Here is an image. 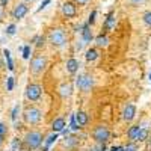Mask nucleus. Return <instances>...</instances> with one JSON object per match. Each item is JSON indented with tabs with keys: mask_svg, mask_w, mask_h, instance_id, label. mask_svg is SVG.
<instances>
[{
	"mask_svg": "<svg viewBox=\"0 0 151 151\" xmlns=\"http://www.w3.org/2000/svg\"><path fill=\"white\" fill-rule=\"evenodd\" d=\"M48 41H50V44H52L53 47H64L68 42V36H67V33H65L64 29L58 27V29L50 30Z\"/></svg>",
	"mask_w": 151,
	"mask_h": 151,
	"instance_id": "obj_1",
	"label": "nucleus"
},
{
	"mask_svg": "<svg viewBox=\"0 0 151 151\" xmlns=\"http://www.w3.org/2000/svg\"><path fill=\"white\" fill-rule=\"evenodd\" d=\"M45 67H47V59H45V56L36 55L35 58H32V60H30V71H32V74H40V73H42V71L45 70Z\"/></svg>",
	"mask_w": 151,
	"mask_h": 151,
	"instance_id": "obj_2",
	"label": "nucleus"
},
{
	"mask_svg": "<svg viewBox=\"0 0 151 151\" xmlns=\"http://www.w3.org/2000/svg\"><path fill=\"white\" fill-rule=\"evenodd\" d=\"M23 116H24V121H26L27 124H38L42 118V112L40 109H36V107H27L26 110H24Z\"/></svg>",
	"mask_w": 151,
	"mask_h": 151,
	"instance_id": "obj_3",
	"label": "nucleus"
},
{
	"mask_svg": "<svg viewBox=\"0 0 151 151\" xmlns=\"http://www.w3.org/2000/svg\"><path fill=\"white\" fill-rule=\"evenodd\" d=\"M92 137L98 144H104V142L109 141L110 132H109V129L106 127V125H98V127H95L94 132H92Z\"/></svg>",
	"mask_w": 151,
	"mask_h": 151,
	"instance_id": "obj_4",
	"label": "nucleus"
},
{
	"mask_svg": "<svg viewBox=\"0 0 151 151\" xmlns=\"http://www.w3.org/2000/svg\"><path fill=\"white\" fill-rule=\"evenodd\" d=\"M76 85H77V88L80 91L83 92H88V91H91V88L94 86V77L89 74H86V76H79L77 79H76Z\"/></svg>",
	"mask_w": 151,
	"mask_h": 151,
	"instance_id": "obj_5",
	"label": "nucleus"
},
{
	"mask_svg": "<svg viewBox=\"0 0 151 151\" xmlns=\"http://www.w3.org/2000/svg\"><path fill=\"white\" fill-rule=\"evenodd\" d=\"M26 144L30 150H35V148H40L41 144H42V134L40 132H30L27 133L26 136Z\"/></svg>",
	"mask_w": 151,
	"mask_h": 151,
	"instance_id": "obj_6",
	"label": "nucleus"
},
{
	"mask_svg": "<svg viewBox=\"0 0 151 151\" xmlns=\"http://www.w3.org/2000/svg\"><path fill=\"white\" fill-rule=\"evenodd\" d=\"M41 94H42V89H41V86L36 85V83H30L26 88V97H27V100H30V101H36V100H40Z\"/></svg>",
	"mask_w": 151,
	"mask_h": 151,
	"instance_id": "obj_7",
	"label": "nucleus"
},
{
	"mask_svg": "<svg viewBox=\"0 0 151 151\" xmlns=\"http://www.w3.org/2000/svg\"><path fill=\"white\" fill-rule=\"evenodd\" d=\"M62 14H64V17L67 18H74L76 15H77V6H76V3L73 2H65L62 3Z\"/></svg>",
	"mask_w": 151,
	"mask_h": 151,
	"instance_id": "obj_8",
	"label": "nucleus"
},
{
	"mask_svg": "<svg viewBox=\"0 0 151 151\" xmlns=\"http://www.w3.org/2000/svg\"><path fill=\"white\" fill-rule=\"evenodd\" d=\"M136 116V106L134 104H127L122 110V119L124 121H133Z\"/></svg>",
	"mask_w": 151,
	"mask_h": 151,
	"instance_id": "obj_9",
	"label": "nucleus"
},
{
	"mask_svg": "<svg viewBox=\"0 0 151 151\" xmlns=\"http://www.w3.org/2000/svg\"><path fill=\"white\" fill-rule=\"evenodd\" d=\"M27 11H29V8H27L26 3H18L14 8V11H12V15H14V18H17V20H21L24 15L27 14Z\"/></svg>",
	"mask_w": 151,
	"mask_h": 151,
	"instance_id": "obj_10",
	"label": "nucleus"
},
{
	"mask_svg": "<svg viewBox=\"0 0 151 151\" xmlns=\"http://www.w3.org/2000/svg\"><path fill=\"white\" fill-rule=\"evenodd\" d=\"M82 38H83V42L85 44H88V42H91L92 41V30H91V26H89V24H83V26H82Z\"/></svg>",
	"mask_w": 151,
	"mask_h": 151,
	"instance_id": "obj_11",
	"label": "nucleus"
},
{
	"mask_svg": "<svg viewBox=\"0 0 151 151\" xmlns=\"http://www.w3.org/2000/svg\"><path fill=\"white\" fill-rule=\"evenodd\" d=\"M79 68H80V62H79L77 59L71 58V59L67 60V71H68L70 74H76V73L79 71Z\"/></svg>",
	"mask_w": 151,
	"mask_h": 151,
	"instance_id": "obj_12",
	"label": "nucleus"
},
{
	"mask_svg": "<svg viewBox=\"0 0 151 151\" xmlns=\"http://www.w3.org/2000/svg\"><path fill=\"white\" fill-rule=\"evenodd\" d=\"M115 23H116V18H115V12H109L106 20H104V30H112L115 27Z\"/></svg>",
	"mask_w": 151,
	"mask_h": 151,
	"instance_id": "obj_13",
	"label": "nucleus"
},
{
	"mask_svg": "<svg viewBox=\"0 0 151 151\" xmlns=\"http://www.w3.org/2000/svg\"><path fill=\"white\" fill-rule=\"evenodd\" d=\"M52 129H53V133H59L65 129V119L64 118H56L53 122H52Z\"/></svg>",
	"mask_w": 151,
	"mask_h": 151,
	"instance_id": "obj_14",
	"label": "nucleus"
},
{
	"mask_svg": "<svg viewBox=\"0 0 151 151\" xmlns=\"http://www.w3.org/2000/svg\"><path fill=\"white\" fill-rule=\"evenodd\" d=\"M59 94H60L62 98L70 97V95L73 94V86H71L70 83H62V85L59 86Z\"/></svg>",
	"mask_w": 151,
	"mask_h": 151,
	"instance_id": "obj_15",
	"label": "nucleus"
},
{
	"mask_svg": "<svg viewBox=\"0 0 151 151\" xmlns=\"http://www.w3.org/2000/svg\"><path fill=\"white\" fill-rule=\"evenodd\" d=\"M76 121L79 122V125H86L88 121H89V116H88L86 112L79 110V112H76Z\"/></svg>",
	"mask_w": 151,
	"mask_h": 151,
	"instance_id": "obj_16",
	"label": "nucleus"
},
{
	"mask_svg": "<svg viewBox=\"0 0 151 151\" xmlns=\"http://www.w3.org/2000/svg\"><path fill=\"white\" fill-rule=\"evenodd\" d=\"M139 130H141V125H132V127L129 129L127 136H129V139H130L132 142L137 139V134H139Z\"/></svg>",
	"mask_w": 151,
	"mask_h": 151,
	"instance_id": "obj_17",
	"label": "nucleus"
},
{
	"mask_svg": "<svg viewBox=\"0 0 151 151\" xmlns=\"http://www.w3.org/2000/svg\"><path fill=\"white\" fill-rule=\"evenodd\" d=\"M95 44H97V47H107V44H109L107 35H106V33H100V35L95 38Z\"/></svg>",
	"mask_w": 151,
	"mask_h": 151,
	"instance_id": "obj_18",
	"label": "nucleus"
},
{
	"mask_svg": "<svg viewBox=\"0 0 151 151\" xmlns=\"http://www.w3.org/2000/svg\"><path fill=\"white\" fill-rule=\"evenodd\" d=\"M85 58H86L88 62H94V60H97V59H98V50H97V48H88Z\"/></svg>",
	"mask_w": 151,
	"mask_h": 151,
	"instance_id": "obj_19",
	"label": "nucleus"
},
{
	"mask_svg": "<svg viewBox=\"0 0 151 151\" xmlns=\"http://www.w3.org/2000/svg\"><path fill=\"white\" fill-rule=\"evenodd\" d=\"M150 137V132H148V129H142L141 127V130H139V134H137V139L136 141H139V142H145L147 139Z\"/></svg>",
	"mask_w": 151,
	"mask_h": 151,
	"instance_id": "obj_20",
	"label": "nucleus"
},
{
	"mask_svg": "<svg viewBox=\"0 0 151 151\" xmlns=\"http://www.w3.org/2000/svg\"><path fill=\"white\" fill-rule=\"evenodd\" d=\"M3 55H5L6 64H8V70H9V71H14V62H12V58H11V53H9L8 48L3 50Z\"/></svg>",
	"mask_w": 151,
	"mask_h": 151,
	"instance_id": "obj_21",
	"label": "nucleus"
},
{
	"mask_svg": "<svg viewBox=\"0 0 151 151\" xmlns=\"http://www.w3.org/2000/svg\"><path fill=\"white\" fill-rule=\"evenodd\" d=\"M58 136H59L58 133H53V134H50V136L47 137V141H45V147H50V145H52V144H53V142H55V141L58 139Z\"/></svg>",
	"mask_w": 151,
	"mask_h": 151,
	"instance_id": "obj_22",
	"label": "nucleus"
},
{
	"mask_svg": "<svg viewBox=\"0 0 151 151\" xmlns=\"http://www.w3.org/2000/svg\"><path fill=\"white\" fill-rule=\"evenodd\" d=\"M30 52H32L30 45H24L23 47V59H29L30 58Z\"/></svg>",
	"mask_w": 151,
	"mask_h": 151,
	"instance_id": "obj_23",
	"label": "nucleus"
},
{
	"mask_svg": "<svg viewBox=\"0 0 151 151\" xmlns=\"http://www.w3.org/2000/svg\"><path fill=\"white\" fill-rule=\"evenodd\" d=\"M80 129V125H79V122L76 121V113L71 116V130H74V132H77Z\"/></svg>",
	"mask_w": 151,
	"mask_h": 151,
	"instance_id": "obj_24",
	"label": "nucleus"
},
{
	"mask_svg": "<svg viewBox=\"0 0 151 151\" xmlns=\"http://www.w3.org/2000/svg\"><path fill=\"white\" fill-rule=\"evenodd\" d=\"M144 23L147 24V26L151 27V11H148V12L144 14Z\"/></svg>",
	"mask_w": 151,
	"mask_h": 151,
	"instance_id": "obj_25",
	"label": "nucleus"
},
{
	"mask_svg": "<svg viewBox=\"0 0 151 151\" xmlns=\"http://www.w3.org/2000/svg\"><path fill=\"white\" fill-rule=\"evenodd\" d=\"M33 41H35V45H36V47H42L45 40H44V36H35Z\"/></svg>",
	"mask_w": 151,
	"mask_h": 151,
	"instance_id": "obj_26",
	"label": "nucleus"
},
{
	"mask_svg": "<svg viewBox=\"0 0 151 151\" xmlns=\"http://www.w3.org/2000/svg\"><path fill=\"white\" fill-rule=\"evenodd\" d=\"M18 112H20V106L17 104L14 109H12V113H11V119H12V121H15V119H17V116H18Z\"/></svg>",
	"mask_w": 151,
	"mask_h": 151,
	"instance_id": "obj_27",
	"label": "nucleus"
},
{
	"mask_svg": "<svg viewBox=\"0 0 151 151\" xmlns=\"http://www.w3.org/2000/svg\"><path fill=\"white\" fill-rule=\"evenodd\" d=\"M6 89L8 91L14 89V77H8V80H6Z\"/></svg>",
	"mask_w": 151,
	"mask_h": 151,
	"instance_id": "obj_28",
	"label": "nucleus"
},
{
	"mask_svg": "<svg viewBox=\"0 0 151 151\" xmlns=\"http://www.w3.org/2000/svg\"><path fill=\"white\" fill-rule=\"evenodd\" d=\"M95 17H97V11H92L89 14V20H88V24H89V26H92V24L95 23Z\"/></svg>",
	"mask_w": 151,
	"mask_h": 151,
	"instance_id": "obj_29",
	"label": "nucleus"
},
{
	"mask_svg": "<svg viewBox=\"0 0 151 151\" xmlns=\"http://www.w3.org/2000/svg\"><path fill=\"white\" fill-rule=\"evenodd\" d=\"M129 3L132 6H141V5L147 3V0H129Z\"/></svg>",
	"mask_w": 151,
	"mask_h": 151,
	"instance_id": "obj_30",
	"label": "nucleus"
},
{
	"mask_svg": "<svg viewBox=\"0 0 151 151\" xmlns=\"http://www.w3.org/2000/svg\"><path fill=\"white\" fill-rule=\"evenodd\" d=\"M124 151H137V147L134 142H130L127 147H124Z\"/></svg>",
	"mask_w": 151,
	"mask_h": 151,
	"instance_id": "obj_31",
	"label": "nucleus"
},
{
	"mask_svg": "<svg viewBox=\"0 0 151 151\" xmlns=\"http://www.w3.org/2000/svg\"><path fill=\"white\" fill-rule=\"evenodd\" d=\"M15 24H9V26H8V29H6V33L8 35H14L15 33Z\"/></svg>",
	"mask_w": 151,
	"mask_h": 151,
	"instance_id": "obj_32",
	"label": "nucleus"
},
{
	"mask_svg": "<svg viewBox=\"0 0 151 151\" xmlns=\"http://www.w3.org/2000/svg\"><path fill=\"white\" fill-rule=\"evenodd\" d=\"M5 134H6V125H5L3 122H0V136L3 137Z\"/></svg>",
	"mask_w": 151,
	"mask_h": 151,
	"instance_id": "obj_33",
	"label": "nucleus"
},
{
	"mask_svg": "<svg viewBox=\"0 0 151 151\" xmlns=\"http://www.w3.org/2000/svg\"><path fill=\"white\" fill-rule=\"evenodd\" d=\"M50 2H52V0H44V2L41 3V6L38 8V12H40V11H42V9H44V8H45V6H47V5H48Z\"/></svg>",
	"mask_w": 151,
	"mask_h": 151,
	"instance_id": "obj_34",
	"label": "nucleus"
},
{
	"mask_svg": "<svg viewBox=\"0 0 151 151\" xmlns=\"http://www.w3.org/2000/svg\"><path fill=\"white\" fill-rule=\"evenodd\" d=\"M20 141L18 139H14V141H12V150H17V147H20Z\"/></svg>",
	"mask_w": 151,
	"mask_h": 151,
	"instance_id": "obj_35",
	"label": "nucleus"
},
{
	"mask_svg": "<svg viewBox=\"0 0 151 151\" xmlns=\"http://www.w3.org/2000/svg\"><path fill=\"white\" fill-rule=\"evenodd\" d=\"M88 2H89V0H74V3H76V5H80V6L86 5Z\"/></svg>",
	"mask_w": 151,
	"mask_h": 151,
	"instance_id": "obj_36",
	"label": "nucleus"
},
{
	"mask_svg": "<svg viewBox=\"0 0 151 151\" xmlns=\"http://www.w3.org/2000/svg\"><path fill=\"white\" fill-rule=\"evenodd\" d=\"M110 151H124V147H112Z\"/></svg>",
	"mask_w": 151,
	"mask_h": 151,
	"instance_id": "obj_37",
	"label": "nucleus"
},
{
	"mask_svg": "<svg viewBox=\"0 0 151 151\" xmlns=\"http://www.w3.org/2000/svg\"><path fill=\"white\" fill-rule=\"evenodd\" d=\"M8 2H9V0H0V3H2V6H6V5H8Z\"/></svg>",
	"mask_w": 151,
	"mask_h": 151,
	"instance_id": "obj_38",
	"label": "nucleus"
},
{
	"mask_svg": "<svg viewBox=\"0 0 151 151\" xmlns=\"http://www.w3.org/2000/svg\"><path fill=\"white\" fill-rule=\"evenodd\" d=\"M0 68H3V62H2V59H0Z\"/></svg>",
	"mask_w": 151,
	"mask_h": 151,
	"instance_id": "obj_39",
	"label": "nucleus"
},
{
	"mask_svg": "<svg viewBox=\"0 0 151 151\" xmlns=\"http://www.w3.org/2000/svg\"><path fill=\"white\" fill-rule=\"evenodd\" d=\"M2 142H3V139H2V136H0V147H2Z\"/></svg>",
	"mask_w": 151,
	"mask_h": 151,
	"instance_id": "obj_40",
	"label": "nucleus"
},
{
	"mask_svg": "<svg viewBox=\"0 0 151 151\" xmlns=\"http://www.w3.org/2000/svg\"><path fill=\"white\" fill-rule=\"evenodd\" d=\"M0 17H2V9H0Z\"/></svg>",
	"mask_w": 151,
	"mask_h": 151,
	"instance_id": "obj_41",
	"label": "nucleus"
},
{
	"mask_svg": "<svg viewBox=\"0 0 151 151\" xmlns=\"http://www.w3.org/2000/svg\"><path fill=\"white\" fill-rule=\"evenodd\" d=\"M26 2H33V0H26Z\"/></svg>",
	"mask_w": 151,
	"mask_h": 151,
	"instance_id": "obj_42",
	"label": "nucleus"
},
{
	"mask_svg": "<svg viewBox=\"0 0 151 151\" xmlns=\"http://www.w3.org/2000/svg\"><path fill=\"white\" fill-rule=\"evenodd\" d=\"M150 80H151V73H150Z\"/></svg>",
	"mask_w": 151,
	"mask_h": 151,
	"instance_id": "obj_43",
	"label": "nucleus"
}]
</instances>
